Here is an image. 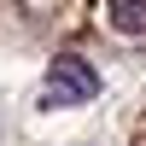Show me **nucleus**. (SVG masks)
<instances>
[{"mask_svg": "<svg viewBox=\"0 0 146 146\" xmlns=\"http://www.w3.org/2000/svg\"><path fill=\"white\" fill-rule=\"evenodd\" d=\"M94 94H100V76L82 58H58L47 70V105H88Z\"/></svg>", "mask_w": 146, "mask_h": 146, "instance_id": "f257e3e1", "label": "nucleus"}, {"mask_svg": "<svg viewBox=\"0 0 146 146\" xmlns=\"http://www.w3.org/2000/svg\"><path fill=\"white\" fill-rule=\"evenodd\" d=\"M105 23L117 35H146V0H105Z\"/></svg>", "mask_w": 146, "mask_h": 146, "instance_id": "f03ea898", "label": "nucleus"}]
</instances>
